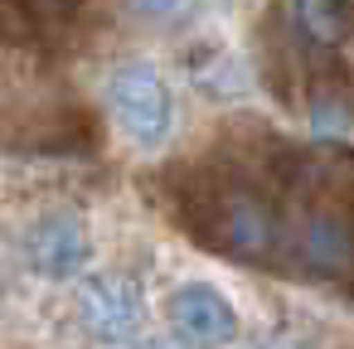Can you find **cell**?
<instances>
[{
	"label": "cell",
	"mask_w": 354,
	"mask_h": 349,
	"mask_svg": "<svg viewBox=\"0 0 354 349\" xmlns=\"http://www.w3.org/2000/svg\"><path fill=\"white\" fill-rule=\"evenodd\" d=\"M296 257L320 272V276H335L354 262V223L339 214V209H315L306 214L301 233H296Z\"/></svg>",
	"instance_id": "6"
},
{
	"label": "cell",
	"mask_w": 354,
	"mask_h": 349,
	"mask_svg": "<svg viewBox=\"0 0 354 349\" xmlns=\"http://www.w3.org/2000/svg\"><path fill=\"white\" fill-rule=\"evenodd\" d=\"M131 10L151 25H180L194 15V0H131Z\"/></svg>",
	"instance_id": "8"
},
{
	"label": "cell",
	"mask_w": 354,
	"mask_h": 349,
	"mask_svg": "<svg viewBox=\"0 0 354 349\" xmlns=\"http://www.w3.org/2000/svg\"><path fill=\"white\" fill-rule=\"evenodd\" d=\"M146 301L141 286L122 272H93L78 281V325L97 344H131L141 334Z\"/></svg>",
	"instance_id": "3"
},
{
	"label": "cell",
	"mask_w": 354,
	"mask_h": 349,
	"mask_svg": "<svg viewBox=\"0 0 354 349\" xmlns=\"http://www.w3.org/2000/svg\"><path fill=\"white\" fill-rule=\"evenodd\" d=\"M107 107H112L117 126L141 151H160L175 131V93L160 78V68L146 64V59L117 64L107 73Z\"/></svg>",
	"instance_id": "2"
},
{
	"label": "cell",
	"mask_w": 354,
	"mask_h": 349,
	"mask_svg": "<svg viewBox=\"0 0 354 349\" xmlns=\"http://www.w3.org/2000/svg\"><path fill=\"white\" fill-rule=\"evenodd\" d=\"M0 305H6V276H0Z\"/></svg>",
	"instance_id": "11"
},
{
	"label": "cell",
	"mask_w": 354,
	"mask_h": 349,
	"mask_svg": "<svg viewBox=\"0 0 354 349\" xmlns=\"http://www.w3.org/2000/svg\"><path fill=\"white\" fill-rule=\"evenodd\" d=\"M248 349H306L296 334H262V339H252Z\"/></svg>",
	"instance_id": "9"
},
{
	"label": "cell",
	"mask_w": 354,
	"mask_h": 349,
	"mask_svg": "<svg viewBox=\"0 0 354 349\" xmlns=\"http://www.w3.org/2000/svg\"><path fill=\"white\" fill-rule=\"evenodd\" d=\"M189 233L214 243L218 252L238 262H267L277 247V218L267 199L248 185H204L194 189V214Z\"/></svg>",
	"instance_id": "1"
},
{
	"label": "cell",
	"mask_w": 354,
	"mask_h": 349,
	"mask_svg": "<svg viewBox=\"0 0 354 349\" xmlns=\"http://www.w3.org/2000/svg\"><path fill=\"white\" fill-rule=\"evenodd\" d=\"M20 252H25V267L35 276H44V281H73L93 262V238H88V223L78 214L59 209V214H44V218L30 223Z\"/></svg>",
	"instance_id": "4"
},
{
	"label": "cell",
	"mask_w": 354,
	"mask_h": 349,
	"mask_svg": "<svg viewBox=\"0 0 354 349\" xmlns=\"http://www.w3.org/2000/svg\"><path fill=\"white\" fill-rule=\"evenodd\" d=\"M296 25L310 44L330 49L349 35V6L344 0H296Z\"/></svg>",
	"instance_id": "7"
},
{
	"label": "cell",
	"mask_w": 354,
	"mask_h": 349,
	"mask_svg": "<svg viewBox=\"0 0 354 349\" xmlns=\"http://www.w3.org/2000/svg\"><path fill=\"white\" fill-rule=\"evenodd\" d=\"M170 330L185 349H223L238 339V310L218 286L185 281L170 291Z\"/></svg>",
	"instance_id": "5"
},
{
	"label": "cell",
	"mask_w": 354,
	"mask_h": 349,
	"mask_svg": "<svg viewBox=\"0 0 354 349\" xmlns=\"http://www.w3.org/2000/svg\"><path fill=\"white\" fill-rule=\"evenodd\" d=\"M122 349H185L180 339H131V344H122Z\"/></svg>",
	"instance_id": "10"
}]
</instances>
